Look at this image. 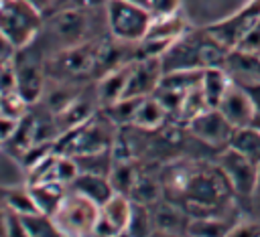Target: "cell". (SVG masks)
Returning <instances> with one entry per match:
<instances>
[{
	"label": "cell",
	"mask_w": 260,
	"mask_h": 237,
	"mask_svg": "<svg viewBox=\"0 0 260 237\" xmlns=\"http://www.w3.org/2000/svg\"><path fill=\"white\" fill-rule=\"evenodd\" d=\"M130 65L132 63L120 65L114 71L106 73L104 77L95 79V91H98V97H100L102 107H108L114 101L122 99L124 89H126V83H128V75H130Z\"/></svg>",
	"instance_id": "obj_16"
},
{
	"label": "cell",
	"mask_w": 260,
	"mask_h": 237,
	"mask_svg": "<svg viewBox=\"0 0 260 237\" xmlns=\"http://www.w3.org/2000/svg\"><path fill=\"white\" fill-rule=\"evenodd\" d=\"M51 217L61 235H93L100 219V205L69 188L63 203Z\"/></svg>",
	"instance_id": "obj_7"
},
{
	"label": "cell",
	"mask_w": 260,
	"mask_h": 237,
	"mask_svg": "<svg viewBox=\"0 0 260 237\" xmlns=\"http://www.w3.org/2000/svg\"><path fill=\"white\" fill-rule=\"evenodd\" d=\"M106 4L89 8H69L45 16V24L35 43L49 59L59 51L77 47L81 43L108 36Z\"/></svg>",
	"instance_id": "obj_1"
},
{
	"label": "cell",
	"mask_w": 260,
	"mask_h": 237,
	"mask_svg": "<svg viewBox=\"0 0 260 237\" xmlns=\"http://www.w3.org/2000/svg\"><path fill=\"white\" fill-rule=\"evenodd\" d=\"M45 24V14L28 0H0V32L16 47L30 45Z\"/></svg>",
	"instance_id": "obj_4"
},
{
	"label": "cell",
	"mask_w": 260,
	"mask_h": 237,
	"mask_svg": "<svg viewBox=\"0 0 260 237\" xmlns=\"http://www.w3.org/2000/svg\"><path fill=\"white\" fill-rule=\"evenodd\" d=\"M189 136L197 138L201 144H205L211 150H223L230 144V138L234 134V126L223 117V113L217 107H207L199 115H195L191 122H187Z\"/></svg>",
	"instance_id": "obj_9"
},
{
	"label": "cell",
	"mask_w": 260,
	"mask_h": 237,
	"mask_svg": "<svg viewBox=\"0 0 260 237\" xmlns=\"http://www.w3.org/2000/svg\"><path fill=\"white\" fill-rule=\"evenodd\" d=\"M140 160H114V166L110 170V182L116 192L130 196L140 172Z\"/></svg>",
	"instance_id": "obj_21"
},
{
	"label": "cell",
	"mask_w": 260,
	"mask_h": 237,
	"mask_svg": "<svg viewBox=\"0 0 260 237\" xmlns=\"http://www.w3.org/2000/svg\"><path fill=\"white\" fill-rule=\"evenodd\" d=\"M106 20L110 36L124 43H140L152 22V12L148 6L132 0H108Z\"/></svg>",
	"instance_id": "obj_5"
},
{
	"label": "cell",
	"mask_w": 260,
	"mask_h": 237,
	"mask_svg": "<svg viewBox=\"0 0 260 237\" xmlns=\"http://www.w3.org/2000/svg\"><path fill=\"white\" fill-rule=\"evenodd\" d=\"M165 75L160 57H144L136 59L130 65L128 83L122 97H146L156 91L160 85V79Z\"/></svg>",
	"instance_id": "obj_11"
},
{
	"label": "cell",
	"mask_w": 260,
	"mask_h": 237,
	"mask_svg": "<svg viewBox=\"0 0 260 237\" xmlns=\"http://www.w3.org/2000/svg\"><path fill=\"white\" fill-rule=\"evenodd\" d=\"M230 49H225L207 28H187L160 55L165 73L169 71H203L223 67Z\"/></svg>",
	"instance_id": "obj_2"
},
{
	"label": "cell",
	"mask_w": 260,
	"mask_h": 237,
	"mask_svg": "<svg viewBox=\"0 0 260 237\" xmlns=\"http://www.w3.org/2000/svg\"><path fill=\"white\" fill-rule=\"evenodd\" d=\"M228 146L238 150L240 154H244L246 158H250L252 162H256L260 166V130L258 128H254V126L236 128Z\"/></svg>",
	"instance_id": "obj_19"
},
{
	"label": "cell",
	"mask_w": 260,
	"mask_h": 237,
	"mask_svg": "<svg viewBox=\"0 0 260 237\" xmlns=\"http://www.w3.org/2000/svg\"><path fill=\"white\" fill-rule=\"evenodd\" d=\"M230 77L228 73L223 71V67H209L203 71V77H201V89H203V95L209 103V107H217L228 85H230Z\"/></svg>",
	"instance_id": "obj_20"
},
{
	"label": "cell",
	"mask_w": 260,
	"mask_h": 237,
	"mask_svg": "<svg viewBox=\"0 0 260 237\" xmlns=\"http://www.w3.org/2000/svg\"><path fill=\"white\" fill-rule=\"evenodd\" d=\"M260 18V0H252L248 2L242 10H238L236 14L219 20V22H213L209 26H205L225 49H236L240 38L250 30V26Z\"/></svg>",
	"instance_id": "obj_10"
},
{
	"label": "cell",
	"mask_w": 260,
	"mask_h": 237,
	"mask_svg": "<svg viewBox=\"0 0 260 237\" xmlns=\"http://www.w3.org/2000/svg\"><path fill=\"white\" fill-rule=\"evenodd\" d=\"M14 53H16V47L0 32V63H4V61H10L12 57H14Z\"/></svg>",
	"instance_id": "obj_31"
},
{
	"label": "cell",
	"mask_w": 260,
	"mask_h": 237,
	"mask_svg": "<svg viewBox=\"0 0 260 237\" xmlns=\"http://www.w3.org/2000/svg\"><path fill=\"white\" fill-rule=\"evenodd\" d=\"M169 122H173L169 109L160 103V99L152 93L146 97H140L136 113L132 117V124L142 128V130H160L162 126H167Z\"/></svg>",
	"instance_id": "obj_14"
},
{
	"label": "cell",
	"mask_w": 260,
	"mask_h": 237,
	"mask_svg": "<svg viewBox=\"0 0 260 237\" xmlns=\"http://www.w3.org/2000/svg\"><path fill=\"white\" fill-rule=\"evenodd\" d=\"M179 4H181V0H146V6L152 12V16L175 14V12H179Z\"/></svg>",
	"instance_id": "obj_29"
},
{
	"label": "cell",
	"mask_w": 260,
	"mask_h": 237,
	"mask_svg": "<svg viewBox=\"0 0 260 237\" xmlns=\"http://www.w3.org/2000/svg\"><path fill=\"white\" fill-rule=\"evenodd\" d=\"M28 190H30L35 203H37V209L45 215H53L59 209V205L63 203V199L69 190V184H63V182H57V180L30 182Z\"/></svg>",
	"instance_id": "obj_17"
},
{
	"label": "cell",
	"mask_w": 260,
	"mask_h": 237,
	"mask_svg": "<svg viewBox=\"0 0 260 237\" xmlns=\"http://www.w3.org/2000/svg\"><path fill=\"white\" fill-rule=\"evenodd\" d=\"M223 71L230 81L242 87L260 85V55H252L240 49H232L223 61Z\"/></svg>",
	"instance_id": "obj_13"
},
{
	"label": "cell",
	"mask_w": 260,
	"mask_h": 237,
	"mask_svg": "<svg viewBox=\"0 0 260 237\" xmlns=\"http://www.w3.org/2000/svg\"><path fill=\"white\" fill-rule=\"evenodd\" d=\"M2 194H4V190H0V235H8V229H6V225H8V207L2 199Z\"/></svg>",
	"instance_id": "obj_32"
},
{
	"label": "cell",
	"mask_w": 260,
	"mask_h": 237,
	"mask_svg": "<svg viewBox=\"0 0 260 237\" xmlns=\"http://www.w3.org/2000/svg\"><path fill=\"white\" fill-rule=\"evenodd\" d=\"M100 215L110 223V227L114 229L116 235H124L128 221H130V215H132V199L128 194L114 192L100 207Z\"/></svg>",
	"instance_id": "obj_18"
},
{
	"label": "cell",
	"mask_w": 260,
	"mask_h": 237,
	"mask_svg": "<svg viewBox=\"0 0 260 237\" xmlns=\"http://www.w3.org/2000/svg\"><path fill=\"white\" fill-rule=\"evenodd\" d=\"M18 122H20V120H16V117H8V115L0 113V146H4L6 140L14 134Z\"/></svg>",
	"instance_id": "obj_30"
},
{
	"label": "cell",
	"mask_w": 260,
	"mask_h": 237,
	"mask_svg": "<svg viewBox=\"0 0 260 237\" xmlns=\"http://www.w3.org/2000/svg\"><path fill=\"white\" fill-rule=\"evenodd\" d=\"M12 67L16 75V91L24 97L26 103L35 105L47 83V57L32 41L30 45L16 49L12 57Z\"/></svg>",
	"instance_id": "obj_6"
},
{
	"label": "cell",
	"mask_w": 260,
	"mask_h": 237,
	"mask_svg": "<svg viewBox=\"0 0 260 237\" xmlns=\"http://www.w3.org/2000/svg\"><path fill=\"white\" fill-rule=\"evenodd\" d=\"M132 2H138V4H144L146 6V0H132Z\"/></svg>",
	"instance_id": "obj_34"
},
{
	"label": "cell",
	"mask_w": 260,
	"mask_h": 237,
	"mask_svg": "<svg viewBox=\"0 0 260 237\" xmlns=\"http://www.w3.org/2000/svg\"><path fill=\"white\" fill-rule=\"evenodd\" d=\"M73 158L77 160L79 172H93V174H106V176H110V170L114 166V154H112V150L91 152V154H77Z\"/></svg>",
	"instance_id": "obj_23"
},
{
	"label": "cell",
	"mask_w": 260,
	"mask_h": 237,
	"mask_svg": "<svg viewBox=\"0 0 260 237\" xmlns=\"http://www.w3.org/2000/svg\"><path fill=\"white\" fill-rule=\"evenodd\" d=\"M240 51H246V53H252V55H260V18L250 26V30L240 38L238 47Z\"/></svg>",
	"instance_id": "obj_27"
},
{
	"label": "cell",
	"mask_w": 260,
	"mask_h": 237,
	"mask_svg": "<svg viewBox=\"0 0 260 237\" xmlns=\"http://www.w3.org/2000/svg\"><path fill=\"white\" fill-rule=\"evenodd\" d=\"M69 188L75 190V192H79V194H83V196H87V199H91L100 207L116 192L114 186H112V182H110V176H106V174H93V172H79L71 180Z\"/></svg>",
	"instance_id": "obj_15"
},
{
	"label": "cell",
	"mask_w": 260,
	"mask_h": 237,
	"mask_svg": "<svg viewBox=\"0 0 260 237\" xmlns=\"http://www.w3.org/2000/svg\"><path fill=\"white\" fill-rule=\"evenodd\" d=\"M217 166L221 168V172H223L225 180L230 182L236 196L248 199V196L256 194L258 174H260V166L256 162H252L250 158H246L244 154H240L238 150L228 146V148L219 150Z\"/></svg>",
	"instance_id": "obj_8"
},
{
	"label": "cell",
	"mask_w": 260,
	"mask_h": 237,
	"mask_svg": "<svg viewBox=\"0 0 260 237\" xmlns=\"http://www.w3.org/2000/svg\"><path fill=\"white\" fill-rule=\"evenodd\" d=\"M20 217H22V225H24V235L26 237L61 235L51 215H45V213L37 211V213H28V215H20Z\"/></svg>",
	"instance_id": "obj_24"
},
{
	"label": "cell",
	"mask_w": 260,
	"mask_h": 237,
	"mask_svg": "<svg viewBox=\"0 0 260 237\" xmlns=\"http://www.w3.org/2000/svg\"><path fill=\"white\" fill-rule=\"evenodd\" d=\"M28 2H32L45 16H49L53 12V8H55V0H28Z\"/></svg>",
	"instance_id": "obj_33"
},
{
	"label": "cell",
	"mask_w": 260,
	"mask_h": 237,
	"mask_svg": "<svg viewBox=\"0 0 260 237\" xmlns=\"http://www.w3.org/2000/svg\"><path fill=\"white\" fill-rule=\"evenodd\" d=\"M217 109L223 113V117L234 126V128H242V126H250L254 120V99L250 95V91L242 85L230 83Z\"/></svg>",
	"instance_id": "obj_12"
},
{
	"label": "cell",
	"mask_w": 260,
	"mask_h": 237,
	"mask_svg": "<svg viewBox=\"0 0 260 237\" xmlns=\"http://www.w3.org/2000/svg\"><path fill=\"white\" fill-rule=\"evenodd\" d=\"M116 132H118V124L104 109H100L83 124H77L61 132L55 138V152L77 156V154L112 150Z\"/></svg>",
	"instance_id": "obj_3"
},
{
	"label": "cell",
	"mask_w": 260,
	"mask_h": 237,
	"mask_svg": "<svg viewBox=\"0 0 260 237\" xmlns=\"http://www.w3.org/2000/svg\"><path fill=\"white\" fill-rule=\"evenodd\" d=\"M16 91V75L12 67V59L0 63V95L14 93Z\"/></svg>",
	"instance_id": "obj_28"
},
{
	"label": "cell",
	"mask_w": 260,
	"mask_h": 237,
	"mask_svg": "<svg viewBox=\"0 0 260 237\" xmlns=\"http://www.w3.org/2000/svg\"><path fill=\"white\" fill-rule=\"evenodd\" d=\"M150 233H154L150 205H142V203L132 201V215H130V221H128L124 235H150Z\"/></svg>",
	"instance_id": "obj_25"
},
{
	"label": "cell",
	"mask_w": 260,
	"mask_h": 237,
	"mask_svg": "<svg viewBox=\"0 0 260 237\" xmlns=\"http://www.w3.org/2000/svg\"><path fill=\"white\" fill-rule=\"evenodd\" d=\"M2 199H4L6 207L16 211L18 215H28V213H37L39 211L28 186L26 188H8V190H4Z\"/></svg>",
	"instance_id": "obj_26"
},
{
	"label": "cell",
	"mask_w": 260,
	"mask_h": 237,
	"mask_svg": "<svg viewBox=\"0 0 260 237\" xmlns=\"http://www.w3.org/2000/svg\"><path fill=\"white\" fill-rule=\"evenodd\" d=\"M189 26L179 16V12L169 16H152V22L148 26V32L144 38H156V41H169L173 43L181 32H185Z\"/></svg>",
	"instance_id": "obj_22"
}]
</instances>
